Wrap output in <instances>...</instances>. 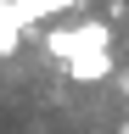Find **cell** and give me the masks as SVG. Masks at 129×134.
<instances>
[{
	"instance_id": "obj_2",
	"label": "cell",
	"mask_w": 129,
	"mask_h": 134,
	"mask_svg": "<svg viewBox=\"0 0 129 134\" xmlns=\"http://www.w3.org/2000/svg\"><path fill=\"white\" fill-rule=\"evenodd\" d=\"M23 6L17 0H0V56H11V50H17V39H23Z\"/></svg>"
},
{
	"instance_id": "obj_3",
	"label": "cell",
	"mask_w": 129,
	"mask_h": 134,
	"mask_svg": "<svg viewBox=\"0 0 129 134\" xmlns=\"http://www.w3.org/2000/svg\"><path fill=\"white\" fill-rule=\"evenodd\" d=\"M73 45H79V34H73V28H45V50H51L56 62H68V56H73Z\"/></svg>"
},
{
	"instance_id": "obj_1",
	"label": "cell",
	"mask_w": 129,
	"mask_h": 134,
	"mask_svg": "<svg viewBox=\"0 0 129 134\" xmlns=\"http://www.w3.org/2000/svg\"><path fill=\"white\" fill-rule=\"evenodd\" d=\"M73 34H79V45H73V56L62 62L68 78H79V84L112 78V28H107V23H79Z\"/></svg>"
}]
</instances>
